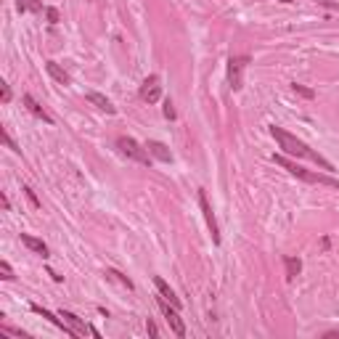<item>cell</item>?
Returning a JSON list of instances; mask_svg holds the SVG:
<instances>
[{"label": "cell", "mask_w": 339, "mask_h": 339, "mask_svg": "<svg viewBox=\"0 0 339 339\" xmlns=\"http://www.w3.org/2000/svg\"><path fill=\"white\" fill-rule=\"evenodd\" d=\"M270 135L278 140V146L284 148V151H286L289 156H297V159H310V162H315L318 167H323V169H334L328 159H323L318 151H313V148H310L307 143H302V140H299L297 135H291V133H286V130H281V127H276V125L270 127Z\"/></svg>", "instance_id": "cell-1"}, {"label": "cell", "mask_w": 339, "mask_h": 339, "mask_svg": "<svg viewBox=\"0 0 339 339\" xmlns=\"http://www.w3.org/2000/svg\"><path fill=\"white\" fill-rule=\"evenodd\" d=\"M273 162L281 164L284 169H289L291 175L299 178V181H305V183H318V186H331V188H339V181H334V178H328V175H323V173H310V169L299 167L297 162H291V159L281 156V154H273Z\"/></svg>", "instance_id": "cell-2"}, {"label": "cell", "mask_w": 339, "mask_h": 339, "mask_svg": "<svg viewBox=\"0 0 339 339\" xmlns=\"http://www.w3.org/2000/svg\"><path fill=\"white\" fill-rule=\"evenodd\" d=\"M117 146H119V151L125 154V156L135 159V162H140V164H148V162H151V154H148V148H146V146H140L135 138L122 135V138L117 140Z\"/></svg>", "instance_id": "cell-3"}, {"label": "cell", "mask_w": 339, "mask_h": 339, "mask_svg": "<svg viewBox=\"0 0 339 339\" xmlns=\"http://www.w3.org/2000/svg\"><path fill=\"white\" fill-rule=\"evenodd\" d=\"M156 302H159V307H162V313H164V318H167L169 328H173V334H175V336H186V323H183V318L178 315V307L167 305V299H164L162 294L156 297Z\"/></svg>", "instance_id": "cell-4"}, {"label": "cell", "mask_w": 339, "mask_h": 339, "mask_svg": "<svg viewBox=\"0 0 339 339\" xmlns=\"http://www.w3.org/2000/svg\"><path fill=\"white\" fill-rule=\"evenodd\" d=\"M247 56H231V61H228V82H231V88L233 90H241V85H244V67H247Z\"/></svg>", "instance_id": "cell-5"}, {"label": "cell", "mask_w": 339, "mask_h": 339, "mask_svg": "<svg viewBox=\"0 0 339 339\" xmlns=\"http://www.w3.org/2000/svg\"><path fill=\"white\" fill-rule=\"evenodd\" d=\"M199 207H202V212H204L207 228H210V233H212V241L220 244V231H218V223H215V212H212V204H210V199H207L204 191H199Z\"/></svg>", "instance_id": "cell-6"}, {"label": "cell", "mask_w": 339, "mask_h": 339, "mask_svg": "<svg viewBox=\"0 0 339 339\" xmlns=\"http://www.w3.org/2000/svg\"><path fill=\"white\" fill-rule=\"evenodd\" d=\"M59 315L64 318V321H67L72 328H74V331H77V336H85V334H93V336H96V339H101V331H98V328H93V326H88V323H82L80 321V318L77 315H74V313H69V310H59Z\"/></svg>", "instance_id": "cell-7"}, {"label": "cell", "mask_w": 339, "mask_h": 339, "mask_svg": "<svg viewBox=\"0 0 339 339\" xmlns=\"http://www.w3.org/2000/svg\"><path fill=\"white\" fill-rule=\"evenodd\" d=\"M140 98L148 101V103H156L159 98H162V85H159L156 74H148V77L143 80V85H140Z\"/></svg>", "instance_id": "cell-8"}, {"label": "cell", "mask_w": 339, "mask_h": 339, "mask_svg": "<svg viewBox=\"0 0 339 339\" xmlns=\"http://www.w3.org/2000/svg\"><path fill=\"white\" fill-rule=\"evenodd\" d=\"M22 101H24V106H27V111H30V114L32 117H37V119H43L45 122V125H53V117L48 114V111H45L43 106H40V103H37L32 96H30V93H24V96H22Z\"/></svg>", "instance_id": "cell-9"}, {"label": "cell", "mask_w": 339, "mask_h": 339, "mask_svg": "<svg viewBox=\"0 0 339 339\" xmlns=\"http://www.w3.org/2000/svg\"><path fill=\"white\" fill-rule=\"evenodd\" d=\"M146 148H148V154H151L154 159H159V162H173V154H169V148L162 143V140H148Z\"/></svg>", "instance_id": "cell-10"}, {"label": "cell", "mask_w": 339, "mask_h": 339, "mask_svg": "<svg viewBox=\"0 0 339 339\" xmlns=\"http://www.w3.org/2000/svg\"><path fill=\"white\" fill-rule=\"evenodd\" d=\"M22 244H24L27 249H32L35 254H40L43 260L48 257V247H45L43 239H35V236H30V233H22Z\"/></svg>", "instance_id": "cell-11"}, {"label": "cell", "mask_w": 339, "mask_h": 339, "mask_svg": "<svg viewBox=\"0 0 339 339\" xmlns=\"http://www.w3.org/2000/svg\"><path fill=\"white\" fill-rule=\"evenodd\" d=\"M154 286L159 289V294H162V297L167 299V302H169V305H173V307H178V310H181V299H178V297H175V291H173V289H169V286H167V281H164V278H159V276H156V278H154Z\"/></svg>", "instance_id": "cell-12"}, {"label": "cell", "mask_w": 339, "mask_h": 339, "mask_svg": "<svg viewBox=\"0 0 339 339\" xmlns=\"http://www.w3.org/2000/svg\"><path fill=\"white\" fill-rule=\"evenodd\" d=\"M88 101H90V103H96V106H98L101 111H106V114H117V109L111 106V101H109L106 96H101V93H96V90L88 93Z\"/></svg>", "instance_id": "cell-13"}, {"label": "cell", "mask_w": 339, "mask_h": 339, "mask_svg": "<svg viewBox=\"0 0 339 339\" xmlns=\"http://www.w3.org/2000/svg\"><path fill=\"white\" fill-rule=\"evenodd\" d=\"M45 69H48V74H51V77L59 82V85H69V74L64 72L56 61H48V64H45Z\"/></svg>", "instance_id": "cell-14"}, {"label": "cell", "mask_w": 339, "mask_h": 339, "mask_svg": "<svg viewBox=\"0 0 339 339\" xmlns=\"http://www.w3.org/2000/svg\"><path fill=\"white\" fill-rule=\"evenodd\" d=\"M284 265H286V278H297L299 270H302V262L297 257H284Z\"/></svg>", "instance_id": "cell-15"}, {"label": "cell", "mask_w": 339, "mask_h": 339, "mask_svg": "<svg viewBox=\"0 0 339 339\" xmlns=\"http://www.w3.org/2000/svg\"><path fill=\"white\" fill-rule=\"evenodd\" d=\"M291 90H294L297 96L307 98V101H313V98H315V90H310V88H305V85H299V82H294V85H291Z\"/></svg>", "instance_id": "cell-16"}, {"label": "cell", "mask_w": 339, "mask_h": 339, "mask_svg": "<svg viewBox=\"0 0 339 339\" xmlns=\"http://www.w3.org/2000/svg\"><path fill=\"white\" fill-rule=\"evenodd\" d=\"M106 276H111V278H117V281H119V284H122V286L133 289V281H130L127 276H122V273H119V270H106Z\"/></svg>", "instance_id": "cell-17"}, {"label": "cell", "mask_w": 339, "mask_h": 339, "mask_svg": "<svg viewBox=\"0 0 339 339\" xmlns=\"http://www.w3.org/2000/svg\"><path fill=\"white\" fill-rule=\"evenodd\" d=\"M22 191H24V196H27V199L32 202V207H35V210H40L43 204H40V199H37V196H35V191H32V188H30V186H24Z\"/></svg>", "instance_id": "cell-18"}, {"label": "cell", "mask_w": 339, "mask_h": 339, "mask_svg": "<svg viewBox=\"0 0 339 339\" xmlns=\"http://www.w3.org/2000/svg\"><path fill=\"white\" fill-rule=\"evenodd\" d=\"M0 278H6V281H11V278H14V270H11V265H8L6 260L0 262Z\"/></svg>", "instance_id": "cell-19"}, {"label": "cell", "mask_w": 339, "mask_h": 339, "mask_svg": "<svg viewBox=\"0 0 339 339\" xmlns=\"http://www.w3.org/2000/svg\"><path fill=\"white\" fill-rule=\"evenodd\" d=\"M3 140H6V146H8V148H11V151H14V154H22V148H19V146L14 143V138H11V135H8V130H3Z\"/></svg>", "instance_id": "cell-20"}, {"label": "cell", "mask_w": 339, "mask_h": 339, "mask_svg": "<svg viewBox=\"0 0 339 339\" xmlns=\"http://www.w3.org/2000/svg\"><path fill=\"white\" fill-rule=\"evenodd\" d=\"M45 16H48V22H51V24H56V22H61V16H59V11H56V8H51V6H48V8H45Z\"/></svg>", "instance_id": "cell-21"}, {"label": "cell", "mask_w": 339, "mask_h": 339, "mask_svg": "<svg viewBox=\"0 0 339 339\" xmlns=\"http://www.w3.org/2000/svg\"><path fill=\"white\" fill-rule=\"evenodd\" d=\"M0 98H3V103L11 101V88H8L6 82H0Z\"/></svg>", "instance_id": "cell-22"}, {"label": "cell", "mask_w": 339, "mask_h": 339, "mask_svg": "<svg viewBox=\"0 0 339 339\" xmlns=\"http://www.w3.org/2000/svg\"><path fill=\"white\" fill-rule=\"evenodd\" d=\"M164 117H167V119H175V109H173V101H164Z\"/></svg>", "instance_id": "cell-23"}, {"label": "cell", "mask_w": 339, "mask_h": 339, "mask_svg": "<svg viewBox=\"0 0 339 339\" xmlns=\"http://www.w3.org/2000/svg\"><path fill=\"white\" fill-rule=\"evenodd\" d=\"M3 331H6V334H14V336H27L22 328H14V326H3Z\"/></svg>", "instance_id": "cell-24"}, {"label": "cell", "mask_w": 339, "mask_h": 339, "mask_svg": "<svg viewBox=\"0 0 339 339\" xmlns=\"http://www.w3.org/2000/svg\"><path fill=\"white\" fill-rule=\"evenodd\" d=\"M146 331L151 334V336H159V328H156V323L151 321V318H148V323H146Z\"/></svg>", "instance_id": "cell-25"}, {"label": "cell", "mask_w": 339, "mask_h": 339, "mask_svg": "<svg viewBox=\"0 0 339 339\" xmlns=\"http://www.w3.org/2000/svg\"><path fill=\"white\" fill-rule=\"evenodd\" d=\"M27 8H32V11H40V8H43V6H40V3H37V0H30V3H27Z\"/></svg>", "instance_id": "cell-26"}, {"label": "cell", "mask_w": 339, "mask_h": 339, "mask_svg": "<svg viewBox=\"0 0 339 339\" xmlns=\"http://www.w3.org/2000/svg\"><path fill=\"white\" fill-rule=\"evenodd\" d=\"M16 8H19V11L24 14V11H27V3H24V0H16Z\"/></svg>", "instance_id": "cell-27"}, {"label": "cell", "mask_w": 339, "mask_h": 339, "mask_svg": "<svg viewBox=\"0 0 339 339\" xmlns=\"http://www.w3.org/2000/svg\"><path fill=\"white\" fill-rule=\"evenodd\" d=\"M326 336H328V339H334V336H339V331H326Z\"/></svg>", "instance_id": "cell-28"}]
</instances>
